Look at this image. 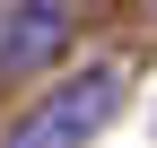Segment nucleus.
<instances>
[{
    "mask_svg": "<svg viewBox=\"0 0 157 148\" xmlns=\"http://www.w3.org/2000/svg\"><path fill=\"white\" fill-rule=\"evenodd\" d=\"M113 96H122L113 70H78V79H61L26 122H9V139H0V148H87V139L113 122Z\"/></svg>",
    "mask_w": 157,
    "mask_h": 148,
    "instance_id": "obj_1",
    "label": "nucleus"
},
{
    "mask_svg": "<svg viewBox=\"0 0 157 148\" xmlns=\"http://www.w3.org/2000/svg\"><path fill=\"white\" fill-rule=\"evenodd\" d=\"M70 52V0H9L0 17V70H44Z\"/></svg>",
    "mask_w": 157,
    "mask_h": 148,
    "instance_id": "obj_2",
    "label": "nucleus"
}]
</instances>
